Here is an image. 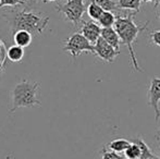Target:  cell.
<instances>
[{
    "mask_svg": "<svg viewBox=\"0 0 160 159\" xmlns=\"http://www.w3.org/2000/svg\"><path fill=\"white\" fill-rule=\"evenodd\" d=\"M150 40L154 45L160 47V31H154L150 33Z\"/></svg>",
    "mask_w": 160,
    "mask_h": 159,
    "instance_id": "7402d4cb",
    "label": "cell"
},
{
    "mask_svg": "<svg viewBox=\"0 0 160 159\" xmlns=\"http://www.w3.org/2000/svg\"><path fill=\"white\" fill-rule=\"evenodd\" d=\"M160 102V77H154L150 81L149 88H148V105L154 109L155 121L158 122L160 118L159 110Z\"/></svg>",
    "mask_w": 160,
    "mask_h": 159,
    "instance_id": "8992f818",
    "label": "cell"
},
{
    "mask_svg": "<svg viewBox=\"0 0 160 159\" xmlns=\"http://www.w3.org/2000/svg\"><path fill=\"white\" fill-rule=\"evenodd\" d=\"M58 12L64 15L65 21L71 22L74 26H78L83 22V14L86 11L84 0H68L65 3L56 7Z\"/></svg>",
    "mask_w": 160,
    "mask_h": 159,
    "instance_id": "277c9868",
    "label": "cell"
},
{
    "mask_svg": "<svg viewBox=\"0 0 160 159\" xmlns=\"http://www.w3.org/2000/svg\"><path fill=\"white\" fill-rule=\"evenodd\" d=\"M103 12H105V11H103L95 1H93V0H92L91 3L87 7V14H88V17H91L92 20H94V21H98Z\"/></svg>",
    "mask_w": 160,
    "mask_h": 159,
    "instance_id": "2e32d148",
    "label": "cell"
},
{
    "mask_svg": "<svg viewBox=\"0 0 160 159\" xmlns=\"http://www.w3.org/2000/svg\"><path fill=\"white\" fill-rule=\"evenodd\" d=\"M38 0H25V2L26 3H28V4H34V3H36Z\"/></svg>",
    "mask_w": 160,
    "mask_h": 159,
    "instance_id": "cb8c5ba5",
    "label": "cell"
},
{
    "mask_svg": "<svg viewBox=\"0 0 160 159\" xmlns=\"http://www.w3.org/2000/svg\"><path fill=\"white\" fill-rule=\"evenodd\" d=\"M95 47V55L98 56L101 60L108 63H112L116 60V58L120 55V51L116 50L110 44H108L103 38H99L97 42L94 45Z\"/></svg>",
    "mask_w": 160,
    "mask_h": 159,
    "instance_id": "52a82bcc",
    "label": "cell"
},
{
    "mask_svg": "<svg viewBox=\"0 0 160 159\" xmlns=\"http://www.w3.org/2000/svg\"><path fill=\"white\" fill-rule=\"evenodd\" d=\"M101 38H103L108 44H110L116 50L120 51L121 39L119 37L117 31L113 27H107L101 30Z\"/></svg>",
    "mask_w": 160,
    "mask_h": 159,
    "instance_id": "9c48e42d",
    "label": "cell"
},
{
    "mask_svg": "<svg viewBox=\"0 0 160 159\" xmlns=\"http://www.w3.org/2000/svg\"><path fill=\"white\" fill-rule=\"evenodd\" d=\"M155 138H156L157 141H160V129L157 131V133H156V135H155Z\"/></svg>",
    "mask_w": 160,
    "mask_h": 159,
    "instance_id": "d4e9b609",
    "label": "cell"
},
{
    "mask_svg": "<svg viewBox=\"0 0 160 159\" xmlns=\"http://www.w3.org/2000/svg\"><path fill=\"white\" fill-rule=\"evenodd\" d=\"M50 17L46 13L35 10H24L15 12L11 20V33L19 30L30 32L33 37H37L42 34L47 27Z\"/></svg>",
    "mask_w": 160,
    "mask_h": 159,
    "instance_id": "7a4b0ae2",
    "label": "cell"
},
{
    "mask_svg": "<svg viewBox=\"0 0 160 159\" xmlns=\"http://www.w3.org/2000/svg\"><path fill=\"white\" fill-rule=\"evenodd\" d=\"M159 20H160V15H159Z\"/></svg>",
    "mask_w": 160,
    "mask_h": 159,
    "instance_id": "f1b7e54d",
    "label": "cell"
},
{
    "mask_svg": "<svg viewBox=\"0 0 160 159\" xmlns=\"http://www.w3.org/2000/svg\"><path fill=\"white\" fill-rule=\"evenodd\" d=\"M7 56H8L9 61L14 62V63H19L24 58V48L18 46V45H12V46H10L8 48Z\"/></svg>",
    "mask_w": 160,
    "mask_h": 159,
    "instance_id": "8fae6325",
    "label": "cell"
},
{
    "mask_svg": "<svg viewBox=\"0 0 160 159\" xmlns=\"http://www.w3.org/2000/svg\"><path fill=\"white\" fill-rule=\"evenodd\" d=\"M132 143L130 141L125 140V138H117V140H113L108 144V149L111 152H114V153H124L125 151L130 147V145Z\"/></svg>",
    "mask_w": 160,
    "mask_h": 159,
    "instance_id": "7c38bea8",
    "label": "cell"
},
{
    "mask_svg": "<svg viewBox=\"0 0 160 159\" xmlns=\"http://www.w3.org/2000/svg\"><path fill=\"white\" fill-rule=\"evenodd\" d=\"M149 159H160V157H158V156H152V158H149Z\"/></svg>",
    "mask_w": 160,
    "mask_h": 159,
    "instance_id": "4316f807",
    "label": "cell"
},
{
    "mask_svg": "<svg viewBox=\"0 0 160 159\" xmlns=\"http://www.w3.org/2000/svg\"><path fill=\"white\" fill-rule=\"evenodd\" d=\"M7 51H8V49L6 48V45L0 39V72H3V69L6 67L7 59H8Z\"/></svg>",
    "mask_w": 160,
    "mask_h": 159,
    "instance_id": "d6986e66",
    "label": "cell"
},
{
    "mask_svg": "<svg viewBox=\"0 0 160 159\" xmlns=\"http://www.w3.org/2000/svg\"><path fill=\"white\" fill-rule=\"evenodd\" d=\"M124 156L127 159H141L142 153H141V149H139L138 145H136L135 143H132V144L130 145V147L124 152Z\"/></svg>",
    "mask_w": 160,
    "mask_h": 159,
    "instance_id": "ac0fdd59",
    "label": "cell"
},
{
    "mask_svg": "<svg viewBox=\"0 0 160 159\" xmlns=\"http://www.w3.org/2000/svg\"><path fill=\"white\" fill-rule=\"evenodd\" d=\"M142 0H119L118 6L120 9L132 10L134 13H138L141 11Z\"/></svg>",
    "mask_w": 160,
    "mask_h": 159,
    "instance_id": "4fadbf2b",
    "label": "cell"
},
{
    "mask_svg": "<svg viewBox=\"0 0 160 159\" xmlns=\"http://www.w3.org/2000/svg\"><path fill=\"white\" fill-rule=\"evenodd\" d=\"M142 1H144V2H152L155 8H157V7L160 4V0H142Z\"/></svg>",
    "mask_w": 160,
    "mask_h": 159,
    "instance_id": "603a6c76",
    "label": "cell"
},
{
    "mask_svg": "<svg viewBox=\"0 0 160 159\" xmlns=\"http://www.w3.org/2000/svg\"><path fill=\"white\" fill-rule=\"evenodd\" d=\"M93 1H95L103 11H108V12L116 11L119 8L118 2L113 1V0H93Z\"/></svg>",
    "mask_w": 160,
    "mask_h": 159,
    "instance_id": "e0dca14e",
    "label": "cell"
},
{
    "mask_svg": "<svg viewBox=\"0 0 160 159\" xmlns=\"http://www.w3.org/2000/svg\"><path fill=\"white\" fill-rule=\"evenodd\" d=\"M116 20H117V17L113 13L105 11V12L102 13V15L100 17V19L98 20V23L102 28L112 27V26H114V24H116Z\"/></svg>",
    "mask_w": 160,
    "mask_h": 159,
    "instance_id": "9a60e30c",
    "label": "cell"
},
{
    "mask_svg": "<svg viewBox=\"0 0 160 159\" xmlns=\"http://www.w3.org/2000/svg\"><path fill=\"white\" fill-rule=\"evenodd\" d=\"M1 77H2V72H0V82H1Z\"/></svg>",
    "mask_w": 160,
    "mask_h": 159,
    "instance_id": "83f0119b",
    "label": "cell"
},
{
    "mask_svg": "<svg viewBox=\"0 0 160 159\" xmlns=\"http://www.w3.org/2000/svg\"><path fill=\"white\" fill-rule=\"evenodd\" d=\"M12 37H13L14 45H18V46L22 47V48H25V47L30 46L34 38L33 35L30 32L24 30H19L17 32H14L12 34Z\"/></svg>",
    "mask_w": 160,
    "mask_h": 159,
    "instance_id": "30bf717a",
    "label": "cell"
},
{
    "mask_svg": "<svg viewBox=\"0 0 160 159\" xmlns=\"http://www.w3.org/2000/svg\"><path fill=\"white\" fill-rule=\"evenodd\" d=\"M25 1L23 0H0V9L3 7H17L23 6Z\"/></svg>",
    "mask_w": 160,
    "mask_h": 159,
    "instance_id": "44dd1931",
    "label": "cell"
},
{
    "mask_svg": "<svg viewBox=\"0 0 160 159\" xmlns=\"http://www.w3.org/2000/svg\"><path fill=\"white\" fill-rule=\"evenodd\" d=\"M101 159H127L125 156L121 155V154L114 153L109 149H107L106 147H103L101 151Z\"/></svg>",
    "mask_w": 160,
    "mask_h": 159,
    "instance_id": "ffe728a7",
    "label": "cell"
},
{
    "mask_svg": "<svg viewBox=\"0 0 160 159\" xmlns=\"http://www.w3.org/2000/svg\"><path fill=\"white\" fill-rule=\"evenodd\" d=\"M63 50L71 53L72 57L75 59L81 53L89 52L95 55V47L92 45L84 36L82 33H74L64 42Z\"/></svg>",
    "mask_w": 160,
    "mask_h": 159,
    "instance_id": "5b68a950",
    "label": "cell"
},
{
    "mask_svg": "<svg viewBox=\"0 0 160 159\" xmlns=\"http://www.w3.org/2000/svg\"><path fill=\"white\" fill-rule=\"evenodd\" d=\"M40 84L38 82H32L28 79H23L19 82L11 92V108L10 112H13L19 108H32L42 107V102L38 99V89Z\"/></svg>",
    "mask_w": 160,
    "mask_h": 159,
    "instance_id": "3957f363",
    "label": "cell"
},
{
    "mask_svg": "<svg viewBox=\"0 0 160 159\" xmlns=\"http://www.w3.org/2000/svg\"><path fill=\"white\" fill-rule=\"evenodd\" d=\"M83 26L81 28V33L92 45H95L97 40L101 37V26L93 21H83Z\"/></svg>",
    "mask_w": 160,
    "mask_h": 159,
    "instance_id": "ba28073f",
    "label": "cell"
},
{
    "mask_svg": "<svg viewBox=\"0 0 160 159\" xmlns=\"http://www.w3.org/2000/svg\"><path fill=\"white\" fill-rule=\"evenodd\" d=\"M44 2H53V1H57V0H42Z\"/></svg>",
    "mask_w": 160,
    "mask_h": 159,
    "instance_id": "484cf974",
    "label": "cell"
},
{
    "mask_svg": "<svg viewBox=\"0 0 160 159\" xmlns=\"http://www.w3.org/2000/svg\"><path fill=\"white\" fill-rule=\"evenodd\" d=\"M136 13L131 12L127 15H118L116 20V24H114V30L117 31L119 37L121 39V42L125 45L128 49V53H130V59L132 62L133 69L137 72H143V70L139 67V63L137 61L136 55L134 51V42H136L138 35L142 32L147 28V25L149 22H146L143 25H137L134 22V17Z\"/></svg>",
    "mask_w": 160,
    "mask_h": 159,
    "instance_id": "6da1fadb",
    "label": "cell"
},
{
    "mask_svg": "<svg viewBox=\"0 0 160 159\" xmlns=\"http://www.w3.org/2000/svg\"><path fill=\"white\" fill-rule=\"evenodd\" d=\"M132 143H135L136 145H138L139 149H141V159H149L154 156V154L152 153V149L149 148L147 144L145 143V141L142 137H134L132 140Z\"/></svg>",
    "mask_w": 160,
    "mask_h": 159,
    "instance_id": "5bb4252c",
    "label": "cell"
}]
</instances>
